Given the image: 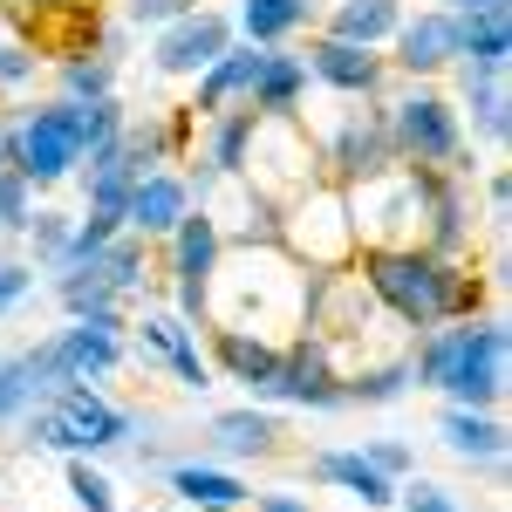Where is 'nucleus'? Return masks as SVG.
I'll list each match as a JSON object with an SVG mask.
<instances>
[{
    "instance_id": "1",
    "label": "nucleus",
    "mask_w": 512,
    "mask_h": 512,
    "mask_svg": "<svg viewBox=\"0 0 512 512\" xmlns=\"http://www.w3.org/2000/svg\"><path fill=\"white\" fill-rule=\"evenodd\" d=\"M308 287H315V274L301 260H287L274 239L219 246V267L205 280V321L260 335V342H294L308 328Z\"/></svg>"
},
{
    "instance_id": "2",
    "label": "nucleus",
    "mask_w": 512,
    "mask_h": 512,
    "mask_svg": "<svg viewBox=\"0 0 512 512\" xmlns=\"http://www.w3.org/2000/svg\"><path fill=\"white\" fill-rule=\"evenodd\" d=\"M362 280L410 335H424V328H437V321H451L458 308L478 301L472 280L458 274L444 253H424V246H369L362 253Z\"/></svg>"
},
{
    "instance_id": "3",
    "label": "nucleus",
    "mask_w": 512,
    "mask_h": 512,
    "mask_svg": "<svg viewBox=\"0 0 512 512\" xmlns=\"http://www.w3.org/2000/svg\"><path fill=\"white\" fill-rule=\"evenodd\" d=\"M417 383L444 390L465 410H492L506 396V321H458V328H424V349L410 355Z\"/></svg>"
},
{
    "instance_id": "4",
    "label": "nucleus",
    "mask_w": 512,
    "mask_h": 512,
    "mask_svg": "<svg viewBox=\"0 0 512 512\" xmlns=\"http://www.w3.org/2000/svg\"><path fill=\"white\" fill-rule=\"evenodd\" d=\"M21 437L35 444V451H69V458H89V451H110L130 437V417H123L110 396L96 390V383H62V390H48L21 417Z\"/></svg>"
},
{
    "instance_id": "5",
    "label": "nucleus",
    "mask_w": 512,
    "mask_h": 512,
    "mask_svg": "<svg viewBox=\"0 0 512 512\" xmlns=\"http://www.w3.org/2000/svg\"><path fill=\"white\" fill-rule=\"evenodd\" d=\"M239 178L253 185V198L267 212H280V205H294L308 185H321V151L308 144V130L294 117H253V144H246Z\"/></svg>"
},
{
    "instance_id": "6",
    "label": "nucleus",
    "mask_w": 512,
    "mask_h": 512,
    "mask_svg": "<svg viewBox=\"0 0 512 512\" xmlns=\"http://www.w3.org/2000/svg\"><path fill=\"white\" fill-rule=\"evenodd\" d=\"M274 219H280L274 246L287 253V260H301L308 274H335V267L355 253V226H349L342 185H308L294 205H280Z\"/></svg>"
},
{
    "instance_id": "7",
    "label": "nucleus",
    "mask_w": 512,
    "mask_h": 512,
    "mask_svg": "<svg viewBox=\"0 0 512 512\" xmlns=\"http://www.w3.org/2000/svg\"><path fill=\"white\" fill-rule=\"evenodd\" d=\"M82 151H89V130H82V103H69V96L7 130V164H14L35 192L41 185H62L82 164Z\"/></svg>"
},
{
    "instance_id": "8",
    "label": "nucleus",
    "mask_w": 512,
    "mask_h": 512,
    "mask_svg": "<svg viewBox=\"0 0 512 512\" xmlns=\"http://www.w3.org/2000/svg\"><path fill=\"white\" fill-rule=\"evenodd\" d=\"M117 315L103 321H69L62 335H48L28 349V369H35V390H62V383H103L110 369L123 362V342H117Z\"/></svg>"
},
{
    "instance_id": "9",
    "label": "nucleus",
    "mask_w": 512,
    "mask_h": 512,
    "mask_svg": "<svg viewBox=\"0 0 512 512\" xmlns=\"http://www.w3.org/2000/svg\"><path fill=\"white\" fill-rule=\"evenodd\" d=\"M390 117V144L396 164H424V171H465V130L458 110L444 96H403L383 110Z\"/></svg>"
},
{
    "instance_id": "10",
    "label": "nucleus",
    "mask_w": 512,
    "mask_h": 512,
    "mask_svg": "<svg viewBox=\"0 0 512 512\" xmlns=\"http://www.w3.org/2000/svg\"><path fill=\"white\" fill-rule=\"evenodd\" d=\"M280 403H301V410H342L349 396H342V362H335V349L321 342V335H294V342H280V376L274 390Z\"/></svg>"
},
{
    "instance_id": "11",
    "label": "nucleus",
    "mask_w": 512,
    "mask_h": 512,
    "mask_svg": "<svg viewBox=\"0 0 512 512\" xmlns=\"http://www.w3.org/2000/svg\"><path fill=\"white\" fill-rule=\"evenodd\" d=\"M226 48H233V21L212 14V7H185L178 21H164V28H158L151 62H158L164 76H198V69H212Z\"/></svg>"
},
{
    "instance_id": "12",
    "label": "nucleus",
    "mask_w": 512,
    "mask_h": 512,
    "mask_svg": "<svg viewBox=\"0 0 512 512\" xmlns=\"http://www.w3.org/2000/svg\"><path fill=\"white\" fill-rule=\"evenodd\" d=\"M321 164H335V178H342V185H355V178H376V171H390V164H396L390 117H383V110H349V117H342V130L328 137Z\"/></svg>"
},
{
    "instance_id": "13",
    "label": "nucleus",
    "mask_w": 512,
    "mask_h": 512,
    "mask_svg": "<svg viewBox=\"0 0 512 512\" xmlns=\"http://www.w3.org/2000/svg\"><path fill=\"white\" fill-rule=\"evenodd\" d=\"M212 267H219V233H212L205 212H185L171 226V274H178V315L185 321L205 315V280H212Z\"/></svg>"
},
{
    "instance_id": "14",
    "label": "nucleus",
    "mask_w": 512,
    "mask_h": 512,
    "mask_svg": "<svg viewBox=\"0 0 512 512\" xmlns=\"http://www.w3.org/2000/svg\"><path fill=\"white\" fill-rule=\"evenodd\" d=\"M137 355H144V362H164L185 390H212V362H205L198 328L185 315H144L137 321Z\"/></svg>"
},
{
    "instance_id": "15",
    "label": "nucleus",
    "mask_w": 512,
    "mask_h": 512,
    "mask_svg": "<svg viewBox=\"0 0 512 512\" xmlns=\"http://www.w3.org/2000/svg\"><path fill=\"white\" fill-rule=\"evenodd\" d=\"M185 212H192V185H185V178H171V171H144V178L130 185L123 226H130V233H144V239H164Z\"/></svg>"
},
{
    "instance_id": "16",
    "label": "nucleus",
    "mask_w": 512,
    "mask_h": 512,
    "mask_svg": "<svg viewBox=\"0 0 512 512\" xmlns=\"http://www.w3.org/2000/svg\"><path fill=\"white\" fill-rule=\"evenodd\" d=\"M396 62L410 69V76H431V69H444L451 55H458V14H444V7H431V14H417V21H396Z\"/></svg>"
},
{
    "instance_id": "17",
    "label": "nucleus",
    "mask_w": 512,
    "mask_h": 512,
    "mask_svg": "<svg viewBox=\"0 0 512 512\" xmlns=\"http://www.w3.org/2000/svg\"><path fill=\"white\" fill-rule=\"evenodd\" d=\"M308 76H321L335 96H376V82H383V62H376V48H355V41H315L308 48Z\"/></svg>"
},
{
    "instance_id": "18",
    "label": "nucleus",
    "mask_w": 512,
    "mask_h": 512,
    "mask_svg": "<svg viewBox=\"0 0 512 512\" xmlns=\"http://www.w3.org/2000/svg\"><path fill=\"white\" fill-rule=\"evenodd\" d=\"M301 96H308V62L267 48V55H260V76L246 89V110H253V117H294Z\"/></svg>"
},
{
    "instance_id": "19",
    "label": "nucleus",
    "mask_w": 512,
    "mask_h": 512,
    "mask_svg": "<svg viewBox=\"0 0 512 512\" xmlns=\"http://www.w3.org/2000/svg\"><path fill=\"white\" fill-rule=\"evenodd\" d=\"M212 355H219V369L246 383L253 396L274 390L280 376V342H260V335H239V328H212Z\"/></svg>"
},
{
    "instance_id": "20",
    "label": "nucleus",
    "mask_w": 512,
    "mask_h": 512,
    "mask_svg": "<svg viewBox=\"0 0 512 512\" xmlns=\"http://www.w3.org/2000/svg\"><path fill=\"white\" fill-rule=\"evenodd\" d=\"M260 55L267 48H226L212 69H198V96H192V110L198 117H219L226 103H246V89H253V76H260Z\"/></svg>"
},
{
    "instance_id": "21",
    "label": "nucleus",
    "mask_w": 512,
    "mask_h": 512,
    "mask_svg": "<svg viewBox=\"0 0 512 512\" xmlns=\"http://www.w3.org/2000/svg\"><path fill=\"white\" fill-rule=\"evenodd\" d=\"M308 472L321 478V485H335V492H349V499H362V506H396V478H383L362 451H321Z\"/></svg>"
},
{
    "instance_id": "22",
    "label": "nucleus",
    "mask_w": 512,
    "mask_h": 512,
    "mask_svg": "<svg viewBox=\"0 0 512 512\" xmlns=\"http://www.w3.org/2000/svg\"><path fill=\"white\" fill-rule=\"evenodd\" d=\"M164 478H171V499L192 506V512H239L253 499L233 472H212V465H171Z\"/></svg>"
},
{
    "instance_id": "23",
    "label": "nucleus",
    "mask_w": 512,
    "mask_h": 512,
    "mask_svg": "<svg viewBox=\"0 0 512 512\" xmlns=\"http://www.w3.org/2000/svg\"><path fill=\"white\" fill-rule=\"evenodd\" d=\"M212 444H219L226 458H267L280 444V417L274 410H253V403H246V410H219V417H212Z\"/></svg>"
},
{
    "instance_id": "24",
    "label": "nucleus",
    "mask_w": 512,
    "mask_h": 512,
    "mask_svg": "<svg viewBox=\"0 0 512 512\" xmlns=\"http://www.w3.org/2000/svg\"><path fill=\"white\" fill-rule=\"evenodd\" d=\"M437 431H444V444H451L458 458H472V465H499V458H506V431H499L485 410H465V403H451V410L437 417Z\"/></svg>"
},
{
    "instance_id": "25",
    "label": "nucleus",
    "mask_w": 512,
    "mask_h": 512,
    "mask_svg": "<svg viewBox=\"0 0 512 512\" xmlns=\"http://www.w3.org/2000/svg\"><path fill=\"white\" fill-rule=\"evenodd\" d=\"M396 21H403V7H396V0H342V7L328 14V35L355 41V48H376V41L396 35Z\"/></svg>"
},
{
    "instance_id": "26",
    "label": "nucleus",
    "mask_w": 512,
    "mask_h": 512,
    "mask_svg": "<svg viewBox=\"0 0 512 512\" xmlns=\"http://www.w3.org/2000/svg\"><path fill=\"white\" fill-rule=\"evenodd\" d=\"M308 21H315V0H239V28L253 48H274Z\"/></svg>"
},
{
    "instance_id": "27",
    "label": "nucleus",
    "mask_w": 512,
    "mask_h": 512,
    "mask_svg": "<svg viewBox=\"0 0 512 512\" xmlns=\"http://www.w3.org/2000/svg\"><path fill=\"white\" fill-rule=\"evenodd\" d=\"M458 55H465V69H506V55H512L506 7H492V14H458Z\"/></svg>"
},
{
    "instance_id": "28",
    "label": "nucleus",
    "mask_w": 512,
    "mask_h": 512,
    "mask_svg": "<svg viewBox=\"0 0 512 512\" xmlns=\"http://www.w3.org/2000/svg\"><path fill=\"white\" fill-rule=\"evenodd\" d=\"M465 103H472V123L485 144H506V69H465Z\"/></svg>"
},
{
    "instance_id": "29",
    "label": "nucleus",
    "mask_w": 512,
    "mask_h": 512,
    "mask_svg": "<svg viewBox=\"0 0 512 512\" xmlns=\"http://www.w3.org/2000/svg\"><path fill=\"white\" fill-rule=\"evenodd\" d=\"M417 383V369H410V355H390V362H369V369H349L342 376V396L349 403H396V396Z\"/></svg>"
},
{
    "instance_id": "30",
    "label": "nucleus",
    "mask_w": 512,
    "mask_h": 512,
    "mask_svg": "<svg viewBox=\"0 0 512 512\" xmlns=\"http://www.w3.org/2000/svg\"><path fill=\"white\" fill-rule=\"evenodd\" d=\"M89 267H96V274H103V287H110V294H137V287H144V274H151V267H144V233H130V239H110V246H103V253H96V260H89Z\"/></svg>"
},
{
    "instance_id": "31",
    "label": "nucleus",
    "mask_w": 512,
    "mask_h": 512,
    "mask_svg": "<svg viewBox=\"0 0 512 512\" xmlns=\"http://www.w3.org/2000/svg\"><path fill=\"white\" fill-rule=\"evenodd\" d=\"M246 144H253V110L239 103V110H219L212 117V151H205V164L212 171H239L246 164Z\"/></svg>"
},
{
    "instance_id": "32",
    "label": "nucleus",
    "mask_w": 512,
    "mask_h": 512,
    "mask_svg": "<svg viewBox=\"0 0 512 512\" xmlns=\"http://www.w3.org/2000/svg\"><path fill=\"white\" fill-rule=\"evenodd\" d=\"M117 233H123V219H117V212H89L76 233H69L62 260H55V274H62V267H89V260H96V253H103V246H110Z\"/></svg>"
},
{
    "instance_id": "33",
    "label": "nucleus",
    "mask_w": 512,
    "mask_h": 512,
    "mask_svg": "<svg viewBox=\"0 0 512 512\" xmlns=\"http://www.w3.org/2000/svg\"><path fill=\"white\" fill-rule=\"evenodd\" d=\"M110 82H117V62L110 55H89V62H62V89H69V103H103L110 96Z\"/></svg>"
},
{
    "instance_id": "34",
    "label": "nucleus",
    "mask_w": 512,
    "mask_h": 512,
    "mask_svg": "<svg viewBox=\"0 0 512 512\" xmlns=\"http://www.w3.org/2000/svg\"><path fill=\"white\" fill-rule=\"evenodd\" d=\"M35 403H41V390H35L28 355H0V424H7V417H28Z\"/></svg>"
},
{
    "instance_id": "35",
    "label": "nucleus",
    "mask_w": 512,
    "mask_h": 512,
    "mask_svg": "<svg viewBox=\"0 0 512 512\" xmlns=\"http://www.w3.org/2000/svg\"><path fill=\"white\" fill-rule=\"evenodd\" d=\"M28 219H35V185L14 164H0V233H28Z\"/></svg>"
},
{
    "instance_id": "36",
    "label": "nucleus",
    "mask_w": 512,
    "mask_h": 512,
    "mask_svg": "<svg viewBox=\"0 0 512 512\" xmlns=\"http://www.w3.org/2000/svg\"><path fill=\"white\" fill-rule=\"evenodd\" d=\"M69 233H76V226H69L62 212H35V219H28V246H35V260L48 267V274H55V260H62Z\"/></svg>"
},
{
    "instance_id": "37",
    "label": "nucleus",
    "mask_w": 512,
    "mask_h": 512,
    "mask_svg": "<svg viewBox=\"0 0 512 512\" xmlns=\"http://www.w3.org/2000/svg\"><path fill=\"white\" fill-rule=\"evenodd\" d=\"M69 492H76L82 512H117V485H110L103 472H89V458H76V465H69Z\"/></svg>"
},
{
    "instance_id": "38",
    "label": "nucleus",
    "mask_w": 512,
    "mask_h": 512,
    "mask_svg": "<svg viewBox=\"0 0 512 512\" xmlns=\"http://www.w3.org/2000/svg\"><path fill=\"white\" fill-rule=\"evenodd\" d=\"M355 451H362V458H369V465H376L383 478H403V472H417V451H410L403 437H362Z\"/></svg>"
},
{
    "instance_id": "39",
    "label": "nucleus",
    "mask_w": 512,
    "mask_h": 512,
    "mask_svg": "<svg viewBox=\"0 0 512 512\" xmlns=\"http://www.w3.org/2000/svg\"><path fill=\"white\" fill-rule=\"evenodd\" d=\"M396 499H403V512H465L444 485H431V478H410V485H396Z\"/></svg>"
},
{
    "instance_id": "40",
    "label": "nucleus",
    "mask_w": 512,
    "mask_h": 512,
    "mask_svg": "<svg viewBox=\"0 0 512 512\" xmlns=\"http://www.w3.org/2000/svg\"><path fill=\"white\" fill-rule=\"evenodd\" d=\"M28 287H35V267L7 260V267H0V315H14V308L28 301Z\"/></svg>"
},
{
    "instance_id": "41",
    "label": "nucleus",
    "mask_w": 512,
    "mask_h": 512,
    "mask_svg": "<svg viewBox=\"0 0 512 512\" xmlns=\"http://www.w3.org/2000/svg\"><path fill=\"white\" fill-rule=\"evenodd\" d=\"M192 0H130V21L137 28H164V21H178Z\"/></svg>"
},
{
    "instance_id": "42",
    "label": "nucleus",
    "mask_w": 512,
    "mask_h": 512,
    "mask_svg": "<svg viewBox=\"0 0 512 512\" xmlns=\"http://www.w3.org/2000/svg\"><path fill=\"white\" fill-rule=\"evenodd\" d=\"M35 76V48H0V89Z\"/></svg>"
},
{
    "instance_id": "43",
    "label": "nucleus",
    "mask_w": 512,
    "mask_h": 512,
    "mask_svg": "<svg viewBox=\"0 0 512 512\" xmlns=\"http://www.w3.org/2000/svg\"><path fill=\"white\" fill-rule=\"evenodd\" d=\"M253 512H308V499H294V492H260Z\"/></svg>"
},
{
    "instance_id": "44",
    "label": "nucleus",
    "mask_w": 512,
    "mask_h": 512,
    "mask_svg": "<svg viewBox=\"0 0 512 512\" xmlns=\"http://www.w3.org/2000/svg\"><path fill=\"white\" fill-rule=\"evenodd\" d=\"M492 7H506V0H444V14H492Z\"/></svg>"
},
{
    "instance_id": "45",
    "label": "nucleus",
    "mask_w": 512,
    "mask_h": 512,
    "mask_svg": "<svg viewBox=\"0 0 512 512\" xmlns=\"http://www.w3.org/2000/svg\"><path fill=\"white\" fill-rule=\"evenodd\" d=\"M506 198H512V185H506V171L492 178V219H506Z\"/></svg>"
},
{
    "instance_id": "46",
    "label": "nucleus",
    "mask_w": 512,
    "mask_h": 512,
    "mask_svg": "<svg viewBox=\"0 0 512 512\" xmlns=\"http://www.w3.org/2000/svg\"><path fill=\"white\" fill-rule=\"evenodd\" d=\"M0 164H7V130H0Z\"/></svg>"
}]
</instances>
